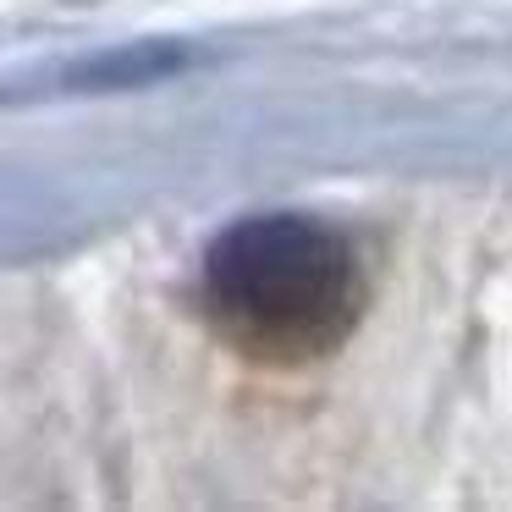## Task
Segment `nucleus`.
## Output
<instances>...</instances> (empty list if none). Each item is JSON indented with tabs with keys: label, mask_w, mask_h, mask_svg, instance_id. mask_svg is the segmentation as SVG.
I'll return each instance as SVG.
<instances>
[{
	"label": "nucleus",
	"mask_w": 512,
	"mask_h": 512,
	"mask_svg": "<svg viewBox=\"0 0 512 512\" xmlns=\"http://www.w3.org/2000/svg\"><path fill=\"white\" fill-rule=\"evenodd\" d=\"M210 331L265 369H309L353 342L369 276L353 237L331 221L265 210L232 221L199 265Z\"/></svg>",
	"instance_id": "nucleus-1"
}]
</instances>
